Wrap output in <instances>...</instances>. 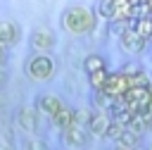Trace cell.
Returning <instances> with one entry per match:
<instances>
[{"instance_id": "obj_20", "label": "cell", "mask_w": 152, "mask_h": 150, "mask_svg": "<svg viewBox=\"0 0 152 150\" xmlns=\"http://www.w3.org/2000/svg\"><path fill=\"white\" fill-rule=\"evenodd\" d=\"M0 107H2V93H0Z\"/></svg>"}, {"instance_id": "obj_8", "label": "cell", "mask_w": 152, "mask_h": 150, "mask_svg": "<svg viewBox=\"0 0 152 150\" xmlns=\"http://www.w3.org/2000/svg\"><path fill=\"white\" fill-rule=\"evenodd\" d=\"M21 31L14 21H7V19H0V45L5 48H12L17 40H19Z\"/></svg>"}, {"instance_id": "obj_6", "label": "cell", "mask_w": 152, "mask_h": 150, "mask_svg": "<svg viewBox=\"0 0 152 150\" xmlns=\"http://www.w3.org/2000/svg\"><path fill=\"white\" fill-rule=\"evenodd\" d=\"M17 126L26 133H36L38 131V110L36 107H19L17 112Z\"/></svg>"}, {"instance_id": "obj_15", "label": "cell", "mask_w": 152, "mask_h": 150, "mask_svg": "<svg viewBox=\"0 0 152 150\" xmlns=\"http://www.w3.org/2000/svg\"><path fill=\"white\" fill-rule=\"evenodd\" d=\"M107 79H109V69H102V71H95V74H90V76H88L90 88H95V90H100V93H102V88H104Z\"/></svg>"}, {"instance_id": "obj_5", "label": "cell", "mask_w": 152, "mask_h": 150, "mask_svg": "<svg viewBox=\"0 0 152 150\" xmlns=\"http://www.w3.org/2000/svg\"><path fill=\"white\" fill-rule=\"evenodd\" d=\"M119 43H121V48H124L128 55H140V52L147 48V40H142L133 29L121 31V33H119Z\"/></svg>"}, {"instance_id": "obj_9", "label": "cell", "mask_w": 152, "mask_h": 150, "mask_svg": "<svg viewBox=\"0 0 152 150\" xmlns=\"http://www.w3.org/2000/svg\"><path fill=\"white\" fill-rule=\"evenodd\" d=\"M109 124H112V117H109V114H104V112H95V114L90 117V121H88V133L104 138Z\"/></svg>"}, {"instance_id": "obj_19", "label": "cell", "mask_w": 152, "mask_h": 150, "mask_svg": "<svg viewBox=\"0 0 152 150\" xmlns=\"http://www.w3.org/2000/svg\"><path fill=\"white\" fill-rule=\"evenodd\" d=\"M5 83H7V69H5V67H0V88H2Z\"/></svg>"}, {"instance_id": "obj_18", "label": "cell", "mask_w": 152, "mask_h": 150, "mask_svg": "<svg viewBox=\"0 0 152 150\" xmlns=\"http://www.w3.org/2000/svg\"><path fill=\"white\" fill-rule=\"evenodd\" d=\"M5 64H7V48L0 45V67H5Z\"/></svg>"}, {"instance_id": "obj_2", "label": "cell", "mask_w": 152, "mask_h": 150, "mask_svg": "<svg viewBox=\"0 0 152 150\" xmlns=\"http://www.w3.org/2000/svg\"><path fill=\"white\" fill-rule=\"evenodd\" d=\"M26 76L31 81H50L55 76V60L50 55H31L26 62Z\"/></svg>"}, {"instance_id": "obj_17", "label": "cell", "mask_w": 152, "mask_h": 150, "mask_svg": "<svg viewBox=\"0 0 152 150\" xmlns=\"http://www.w3.org/2000/svg\"><path fill=\"white\" fill-rule=\"evenodd\" d=\"M0 150H14V140L10 133H2L0 136Z\"/></svg>"}, {"instance_id": "obj_13", "label": "cell", "mask_w": 152, "mask_h": 150, "mask_svg": "<svg viewBox=\"0 0 152 150\" xmlns=\"http://www.w3.org/2000/svg\"><path fill=\"white\" fill-rule=\"evenodd\" d=\"M131 29L142 38V40H150L152 38V17H140V19H133Z\"/></svg>"}, {"instance_id": "obj_12", "label": "cell", "mask_w": 152, "mask_h": 150, "mask_svg": "<svg viewBox=\"0 0 152 150\" xmlns=\"http://www.w3.org/2000/svg\"><path fill=\"white\" fill-rule=\"evenodd\" d=\"M114 145H116V148H121V150H138V145H140V136L126 129V131L114 140Z\"/></svg>"}, {"instance_id": "obj_11", "label": "cell", "mask_w": 152, "mask_h": 150, "mask_svg": "<svg viewBox=\"0 0 152 150\" xmlns=\"http://www.w3.org/2000/svg\"><path fill=\"white\" fill-rule=\"evenodd\" d=\"M102 69H107V60H104V55H100V52H90V55H86V60H83V71L90 76V74H95V71H102Z\"/></svg>"}, {"instance_id": "obj_14", "label": "cell", "mask_w": 152, "mask_h": 150, "mask_svg": "<svg viewBox=\"0 0 152 150\" xmlns=\"http://www.w3.org/2000/svg\"><path fill=\"white\" fill-rule=\"evenodd\" d=\"M95 14H97V19H104V21H114V17H116V10H114V0H104V2H97V7H95Z\"/></svg>"}, {"instance_id": "obj_16", "label": "cell", "mask_w": 152, "mask_h": 150, "mask_svg": "<svg viewBox=\"0 0 152 150\" xmlns=\"http://www.w3.org/2000/svg\"><path fill=\"white\" fill-rule=\"evenodd\" d=\"M21 148H24V150H48L45 140H43V138H38V136H31V138H26Z\"/></svg>"}, {"instance_id": "obj_10", "label": "cell", "mask_w": 152, "mask_h": 150, "mask_svg": "<svg viewBox=\"0 0 152 150\" xmlns=\"http://www.w3.org/2000/svg\"><path fill=\"white\" fill-rule=\"evenodd\" d=\"M74 121H76V110H74L71 105H64V107L52 117V126H55V129H59V131L69 129Z\"/></svg>"}, {"instance_id": "obj_7", "label": "cell", "mask_w": 152, "mask_h": 150, "mask_svg": "<svg viewBox=\"0 0 152 150\" xmlns=\"http://www.w3.org/2000/svg\"><path fill=\"white\" fill-rule=\"evenodd\" d=\"M38 100V112H43L45 117H55L62 107H64V100L59 98V95H55V93H43L40 98H36Z\"/></svg>"}, {"instance_id": "obj_3", "label": "cell", "mask_w": 152, "mask_h": 150, "mask_svg": "<svg viewBox=\"0 0 152 150\" xmlns=\"http://www.w3.org/2000/svg\"><path fill=\"white\" fill-rule=\"evenodd\" d=\"M57 45V36L50 26H36L31 31V48L33 55H48L52 48Z\"/></svg>"}, {"instance_id": "obj_4", "label": "cell", "mask_w": 152, "mask_h": 150, "mask_svg": "<svg viewBox=\"0 0 152 150\" xmlns=\"http://www.w3.org/2000/svg\"><path fill=\"white\" fill-rule=\"evenodd\" d=\"M62 136H64V145H66V148H71V150H81V148H86L90 133H88V126L74 121L69 129L62 131Z\"/></svg>"}, {"instance_id": "obj_1", "label": "cell", "mask_w": 152, "mask_h": 150, "mask_svg": "<svg viewBox=\"0 0 152 150\" xmlns=\"http://www.w3.org/2000/svg\"><path fill=\"white\" fill-rule=\"evenodd\" d=\"M59 24L64 31L74 33V36H86L90 31H95L97 26V14L93 7L88 5H69L62 17H59Z\"/></svg>"}]
</instances>
